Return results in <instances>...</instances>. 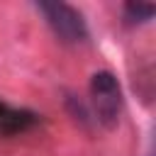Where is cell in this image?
Wrapping results in <instances>:
<instances>
[{"label": "cell", "mask_w": 156, "mask_h": 156, "mask_svg": "<svg viewBox=\"0 0 156 156\" xmlns=\"http://www.w3.org/2000/svg\"><path fill=\"white\" fill-rule=\"evenodd\" d=\"M34 7H37V12H41L46 24L61 41L83 44L88 39V24L73 5L61 2V0H41V2H34Z\"/></svg>", "instance_id": "obj_1"}, {"label": "cell", "mask_w": 156, "mask_h": 156, "mask_svg": "<svg viewBox=\"0 0 156 156\" xmlns=\"http://www.w3.org/2000/svg\"><path fill=\"white\" fill-rule=\"evenodd\" d=\"M90 102L98 122L112 129L122 115V88L110 71H98L90 78Z\"/></svg>", "instance_id": "obj_2"}, {"label": "cell", "mask_w": 156, "mask_h": 156, "mask_svg": "<svg viewBox=\"0 0 156 156\" xmlns=\"http://www.w3.org/2000/svg\"><path fill=\"white\" fill-rule=\"evenodd\" d=\"M39 122V115L27 107H15L5 100H0V136H15L27 129H32Z\"/></svg>", "instance_id": "obj_3"}, {"label": "cell", "mask_w": 156, "mask_h": 156, "mask_svg": "<svg viewBox=\"0 0 156 156\" xmlns=\"http://www.w3.org/2000/svg\"><path fill=\"white\" fill-rule=\"evenodd\" d=\"M156 12L154 2H127L124 5V20L127 22H149Z\"/></svg>", "instance_id": "obj_4"}]
</instances>
